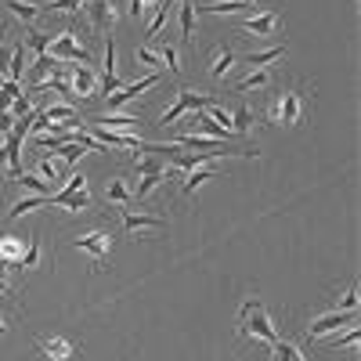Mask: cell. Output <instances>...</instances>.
Returning <instances> with one entry per match:
<instances>
[{"instance_id":"6da1fadb","label":"cell","mask_w":361,"mask_h":361,"mask_svg":"<svg viewBox=\"0 0 361 361\" xmlns=\"http://www.w3.org/2000/svg\"><path fill=\"white\" fill-rule=\"evenodd\" d=\"M235 333H238V340H246V343H264V347H271V343L279 340V325H275V318H271V311L264 307L260 296H250L246 304L238 307Z\"/></svg>"},{"instance_id":"7a4b0ae2","label":"cell","mask_w":361,"mask_h":361,"mask_svg":"<svg viewBox=\"0 0 361 361\" xmlns=\"http://www.w3.org/2000/svg\"><path fill=\"white\" fill-rule=\"evenodd\" d=\"M311 102H314V90L307 83L286 87V90L275 94V102H271L267 119L275 127H300V123H304V116H307V109H311Z\"/></svg>"},{"instance_id":"3957f363","label":"cell","mask_w":361,"mask_h":361,"mask_svg":"<svg viewBox=\"0 0 361 361\" xmlns=\"http://www.w3.org/2000/svg\"><path fill=\"white\" fill-rule=\"evenodd\" d=\"M217 98L214 94H199V90H188V87H177V94H173V105L159 116V127H170L177 123L180 116H188V112H199V109H209Z\"/></svg>"},{"instance_id":"277c9868","label":"cell","mask_w":361,"mask_h":361,"mask_svg":"<svg viewBox=\"0 0 361 361\" xmlns=\"http://www.w3.org/2000/svg\"><path fill=\"white\" fill-rule=\"evenodd\" d=\"M80 11L87 15V25L94 29V33H109L112 37V29L119 25V4L116 0H87Z\"/></svg>"},{"instance_id":"5b68a950","label":"cell","mask_w":361,"mask_h":361,"mask_svg":"<svg viewBox=\"0 0 361 361\" xmlns=\"http://www.w3.org/2000/svg\"><path fill=\"white\" fill-rule=\"evenodd\" d=\"M238 29H243V33H250V37H260V40L279 37V29H282V15H279L275 8H260V11H250L243 22H238Z\"/></svg>"},{"instance_id":"8992f818","label":"cell","mask_w":361,"mask_h":361,"mask_svg":"<svg viewBox=\"0 0 361 361\" xmlns=\"http://www.w3.org/2000/svg\"><path fill=\"white\" fill-rule=\"evenodd\" d=\"M119 224H123V231L145 238V235H152V231H163V228H166V217L145 214V209H127V206H119Z\"/></svg>"},{"instance_id":"52a82bcc","label":"cell","mask_w":361,"mask_h":361,"mask_svg":"<svg viewBox=\"0 0 361 361\" xmlns=\"http://www.w3.org/2000/svg\"><path fill=\"white\" fill-rule=\"evenodd\" d=\"M73 246L83 250V253H90V260H94V271H102V267H105V257H109V250H112V235H109L105 228H94V231L76 235Z\"/></svg>"},{"instance_id":"ba28073f","label":"cell","mask_w":361,"mask_h":361,"mask_svg":"<svg viewBox=\"0 0 361 361\" xmlns=\"http://www.w3.org/2000/svg\"><path fill=\"white\" fill-rule=\"evenodd\" d=\"M47 54H51V58H58V62H90L87 44H80V37L73 33V29H66L62 37H51Z\"/></svg>"},{"instance_id":"9c48e42d","label":"cell","mask_w":361,"mask_h":361,"mask_svg":"<svg viewBox=\"0 0 361 361\" xmlns=\"http://www.w3.org/2000/svg\"><path fill=\"white\" fill-rule=\"evenodd\" d=\"M37 350L51 361H69V357L80 354V343L66 333H51V336H37Z\"/></svg>"},{"instance_id":"30bf717a","label":"cell","mask_w":361,"mask_h":361,"mask_svg":"<svg viewBox=\"0 0 361 361\" xmlns=\"http://www.w3.org/2000/svg\"><path fill=\"white\" fill-rule=\"evenodd\" d=\"M343 325H354V311H329V314L307 322L304 333H307V340H322V336H329V333H340Z\"/></svg>"},{"instance_id":"8fae6325","label":"cell","mask_w":361,"mask_h":361,"mask_svg":"<svg viewBox=\"0 0 361 361\" xmlns=\"http://www.w3.org/2000/svg\"><path fill=\"white\" fill-rule=\"evenodd\" d=\"M159 83V73H148V76H141L137 83H123L116 90V94H109V102H105V112H116L119 105H127V102H134L137 94H145V90H152Z\"/></svg>"},{"instance_id":"7c38bea8","label":"cell","mask_w":361,"mask_h":361,"mask_svg":"<svg viewBox=\"0 0 361 361\" xmlns=\"http://www.w3.org/2000/svg\"><path fill=\"white\" fill-rule=\"evenodd\" d=\"M235 66V47L231 44H217L214 51H209V62H206V76L209 80H224Z\"/></svg>"},{"instance_id":"4fadbf2b","label":"cell","mask_w":361,"mask_h":361,"mask_svg":"<svg viewBox=\"0 0 361 361\" xmlns=\"http://www.w3.org/2000/svg\"><path fill=\"white\" fill-rule=\"evenodd\" d=\"M44 202L47 206H62L66 214H87V209H90V195L87 192H54Z\"/></svg>"},{"instance_id":"5bb4252c","label":"cell","mask_w":361,"mask_h":361,"mask_svg":"<svg viewBox=\"0 0 361 361\" xmlns=\"http://www.w3.org/2000/svg\"><path fill=\"white\" fill-rule=\"evenodd\" d=\"M66 83H69V90H73V98H76V94H80V98H90V94H94V87H98V76H94V69H90V66H76Z\"/></svg>"},{"instance_id":"9a60e30c","label":"cell","mask_w":361,"mask_h":361,"mask_svg":"<svg viewBox=\"0 0 361 361\" xmlns=\"http://www.w3.org/2000/svg\"><path fill=\"white\" fill-rule=\"evenodd\" d=\"M18 267L25 271V275H33V271H40V267H44V243H40V231L29 235V243H25V253H22Z\"/></svg>"},{"instance_id":"2e32d148","label":"cell","mask_w":361,"mask_h":361,"mask_svg":"<svg viewBox=\"0 0 361 361\" xmlns=\"http://www.w3.org/2000/svg\"><path fill=\"white\" fill-rule=\"evenodd\" d=\"M4 8L11 11V18H18L22 25H37L44 18V8L33 4V0H4Z\"/></svg>"},{"instance_id":"e0dca14e","label":"cell","mask_w":361,"mask_h":361,"mask_svg":"<svg viewBox=\"0 0 361 361\" xmlns=\"http://www.w3.org/2000/svg\"><path fill=\"white\" fill-rule=\"evenodd\" d=\"M98 127H105V130H119V134H130V130H137L141 127V119L137 116H116V112H102L98 119H94Z\"/></svg>"},{"instance_id":"ac0fdd59","label":"cell","mask_w":361,"mask_h":361,"mask_svg":"<svg viewBox=\"0 0 361 361\" xmlns=\"http://www.w3.org/2000/svg\"><path fill=\"white\" fill-rule=\"evenodd\" d=\"M206 180H217V170H209V166H199V170H192L188 177H185V185H180V192H177V199H188V195H195Z\"/></svg>"},{"instance_id":"d6986e66","label":"cell","mask_w":361,"mask_h":361,"mask_svg":"<svg viewBox=\"0 0 361 361\" xmlns=\"http://www.w3.org/2000/svg\"><path fill=\"white\" fill-rule=\"evenodd\" d=\"M22 253H25V243H22L18 235H0V264H11V267H18Z\"/></svg>"},{"instance_id":"ffe728a7","label":"cell","mask_w":361,"mask_h":361,"mask_svg":"<svg viewBox=\"0 0 361 361\" xmlns=\"http://www.w3.org/2000/svg\"><path fill=\"white\" fill-rule=\"evenodd\" d=\"M267 350H271V361H307V354L300 350L293 340H286V336H279V340L271 343Z\"/></svg>"},{"instance_id":"44dd1931","label":"cell","mask_w":361,"mask_h":361,"mask_svg":"<svg viewBox=\"0 0 361 361\" xmlns=\"http://www.w3.org/2000/svg\"><path fill=\"white\" fill-rule=\"evenodd\" d=\"M137 177H141V180H137V188L130 192V199L141 202L148 192H156L159 185H166V166H163V170H152V173H137Z\"/></svg>"},{"instance_id":"7402d4cb","label":"cell","mask_w":361,"mask_h":361,"mask_svg":"<svg viewBox=\"0 0 361 361\" xmlns=\"http://www.w3.org/2000/svg\"><path fill=\"white\" fill-rule=\"evenodd\" d=\"M105 202L112 206H130V185H127V177H112L109 185H105Z\"/></svg>"},{"instance_id":"603a6c76","label":"cell","mask_w":361,"mask_h":361,"mask_svg":"<svg viewBox=\"0 0 361 361\" xmlns=\"http://www.w3.org/2000/svg\"><path fill=\"white\" fill-rule=\"evenodd\" d=\"M228 112H231V130H235V134H250V130H253L257 116H253L250 105H235V109H228Z\"/></svg>"},{"instance_id":"cb8c5ba5","label":"cell","mask_w":361,"mask_h":361,"mask_svg":"<svg viewBox=\"0 0 361 361\" xmlns=\"http://www.w3.org/2000/svg\"><path fill=\"white\" fill-rule=\"evenodd\" d=\"M286 44H279V47H267V51H257V54H250L246 58V66H253V69H267L271 62H282V58H286Z\"/></svg>"},{"instance_id":"d4e9b609","label":"cell","mask_w":361,"mask_h":361,"mask_svg":"<svg viewBox=\"0 0 361 361\" xmlns=\"http://www.w3.org/2000/svg\"><path fill=\"white\" fill-rule=\"evenodd\" d=\"M11 180H18V188H25V192H33V195H40V199L54 195V188L47 185V180H40L37 173H15Z\"/></svg>"},{"instance_id":"484cf974","label":"cell","mask_w":361,"mask_h":361,"mask_svg":"<svg viewBox=\"0 0 361 361\" xmlns=\"http://www.w3.org/2000/svg\"><path fill=\"white\" fill-rule=\"evenodd\" d=\"M267 83H271V69H253L246 80H238V83H235V94L243 98L246 90H260V87H267Z\"/></svg>"},{"instance_id":"4316f807","label":"cell","mask_w":361,"mask_h":361,"mask_svg":"<svg viewBox=\"0 0 361 361\" xmlns=\"http://www.w3.org/2000/svg\"><path fill=\"white\" fill-rule=\"evenodd\" d=\"M148 44H152V47L159 51V62H163L173 76H180V51H177L173 44H159V40H148Z\"/></svg>"},{"instance_id":"83f0119b","label":"cell","mask_w":361,"mask_h":361,"mask_svg":"<svg viewBox=\"0 0 361 361\" xmlns=\"http://www.w3.org/2000/svg\"><path fill=\"white\" fill-rule=\"evenodd\" d=\"M192 37H195V0H185L180 4V40L192 44Z\"/></svg>"},{"instance_id":"f1b7e54d","label":"cell","mask_w":361,"mask_h":361,"mask_svg":"<svg viewBox=\"0 0 361 361\" xmlns=\"http://www.w3.org/2000/svg\"><path fill=\"white\" fill-rule=\"evenodd\" d=\"M25 44H15L11 47V66H8V80H15V83H22V76H25Z\"/></svg>"},{"instance_id":"f546056e","label":"cell","mask_w":361,"mask_h":361,"mask_svg":"<svg viewBox=\"0 0 361 361\" xmlns=\"http://www.w3.org/2000/svg\"><path fill=\"white\" fill-rule=\"evenodd\" d=\"M325 350H357V329L354 325H347V333L340 336H333V340H325Z\"/></svg>"},{"instance_id":"4dcf8cb0","label":"cell","mask_w":361,"mask_h":361,"mask_svg":"<svg viewBox=\"0 0 361 361\" xmlns=\"http://www.w3.org/2000/svg\"><path fill=\"white\" fill-rule=\"evenodd\" d=\"M22 44H25V51H33V54H47V47H51V33H44V29H29Z\"/></svg>"},{"instance_id":"1f68e13d","label":"cell","mask_w":361,"mask_h":361,"mask_svg":"<svg viewBox=\"0 0 361 361\" xmlns=\"http://www.w3.org/2000/svg\"><path fill=\"white\" fill-rule=\"evenodd\" d=\"M134 62H141V66H148V69H159L163 62H159V51L152 47V44H141V47H134Z\"/></svg>"},{"instance_id":"d6a6232c","label":"cell","mask_w":361,"mask_h":361,"mask_svg":"<svg viewBox=\"0 0 361 361\" xmlns=\"http://www.w3.org/2000/svg\"><path fill=\"white\" fill-rule=\"evenodd\" d=\"M166 18H170V8L163 4V0H159V4H156V18L152 22H148V40H159V33H163V25H166Z\"/></svg>"},{"instance_id":"836d02e7","label":"cell","mask_w":361,"mask_h":361,"mask_svg":"<svg viewBox=\"0 0 361 361\" xmlns=\"http://www.w3.org/2000/svg\"><path fill=\"white\" fill-rule=\"evenodd\" d=\"M87 0H47L44 4V15H54V11H66V15H76Z\"/></svg>"},{"instance_id":"e575fe53","label":"cell","mask_w":361,"mask_h":361,"mask_svg":"<svg viewBox=\"0 0 361 361\" xmlns=\"http://www.w3.org/2000/svg\"><path fill=\"white\" fill-rule=\"evenodd\" d=\"M58 173H62V163H58V159H40V163H37V177L47 180V185H54Z\"/></svg>"},{"instance_id":"d590c367","label":"cell","mask_w":361,"mask_h":361,"mask_svg":"<svg viewBox=\"0 0 361 361\" xmlns=\"http://www.w3.org/2000/svg\"><path fill=\"white\" fill-rule=\"evenodd\" d=\"M354 307H357V286H347L343 296H336L333 311H354Z\"/></svg>"},{"instance_id":"8d00e7d4","label":"cell","mask_w":361,"mask_h":361,"mask_svg":"<svg viewBox=\"0 0 361 361\" xmlns=\"http://www.w3.org/2000/svg\"><path fill=\"white\" fill-rule=\"evenodd\" d=\"M15 293V279H11V264H0V296Z\"/></svg>"},{"instance_id":"74e56055","label":"cell","mask_w":361,"mask_h":361,"mask_svg":"<svg viewBox=\"0 0 361 361\" xmlns=\"http://www.w3.org/2000/svg\"><path fill=\"white\" fill-rule=\"evenodd\" d=\"M58 192H87V177H83V173H69L66 185L58 188Z\"/></svg>"},{"instance_id":"f35d334b","label":"cell","mask_w":361,"mask_h":361,"mask_svg":"<svg viewBox=\"0 0 361 361\" xmlns=\"http://www.w3.org/2000/svg\"><path fill=\"white\" fill-rule=\"evenodd\" d=\"M156 4H159V0H130V15H134V18H141L148 8H156Z\"/></svg>"},{"instance_id":"ab89813d","label":"cell","mask_w":361,"mask_h":361,"mask_svg":"<svg viewBox=\"0 0 361 361\" xmlns=\"http://www.w3.org/2000/svg\"><path fill=\"white\" fill-rule=\"evenodd\" d=\"M8 66H11V47H0V80H8V76H4Z\"/></svg>"},{"instance_id":"60d3db41","label":"cell","mask_w":361,"mask_h":361,"mask_svg":"<svg viewBox=\"0 0 361 361\" xmlns=\"http://www.w3.org/2000/svg\"><path fill=\"white\" fill-rule=\"evenodd\" d=\"M8 333H11V318L0 314V336H8Z\"/></svg>"},{"instance_id":"b9f144b4","label":"cell","mask_w":361,"mask_h":361,"mask_svg":"<svg viewBox=\"0 0 361 361\" xmlns=\"http://www.w3.org/2000/svg\"><path fill=\"white\" fill-rule=\"evenodd\" d=\"M4 37H8V25H4V22H0V40H4Z\"/></svg>"},{"instance_id":"7bdbcfd3","label":"cell","mask_w":361,"mask_h":361,"mask_svg":"<svg viewBox=\"0 0 361 361\" xmlns=\"http://www.w3.org/2000/svg\"><path fill=\"white\" fill-rule=\"evenodd\" d=\"M163 4H166V8H177V0H163Z\"/></svg>"},{"instance_id":"ee69618b","label":"cell","mask_w":361,"mask_h":361,"mask_svg":"<svg viewBox=\"0 0 361 361\" xmlns=\"http://www.w3.org/2000/svg\"><path fill=\"white\" fill-rule=\"evenodd\" d=\"M250 4H257V0H250Z\"/></svg>"}]
</instances>
